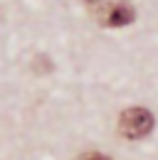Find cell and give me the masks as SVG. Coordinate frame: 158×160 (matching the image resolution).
I'll return each instance as SVG.
<instances>
[{"label": "cell", "mask_w": 158, "mask_h": 160, "mask_svg": "<svg viewBox=\"0 0 158 160\" xmlns=\"http://www.w3.org/2000/svg\"><path fill=\"white\" fill-rule=\"evenodd\" d=\"M151 131H153V113L148 108H141V106L126 108L121 113V118H118V133L124 138L141 140V138H146Z\"/></svg>", "instance_id": "1"}, {"label": "cell", "mask_w": 158, "mask_h": 160, "mask_svg": "<svg viewBox=\"0 0 158 160\" xmlns=\"http://www.w3.org/2000/svg\"><path fill=\"white\" fill-rule=\"evenodd\" d=\"M134 20H136V12H134V8L129 2H114L106 10V15L101 18L104 27H126V25H131Z\"/></svg>", "instance_id": "2"}, {"label": "cell", "mask_w": 158, "mask_h": 160, "mask_svg": "<svg viewBox=\"0 0 158 160\" xmlns=\"http://www.w3.org/2000/svg\"><path fill=\"white\" fill-rule=\"evenodd\" d=\"M84 2H87V5H92V8H101L106 0H84Z\"/></svg>", "instance_id": "4"}, {"label": "cell", "mask_w": 158, "mask_h": 160, "mask_svg": "<svg viewBox=\"0 0 158 160\" xmlns=\"http://www.w3.org/2000/svg\"><path fill=\"white\" fill-rule=\"evenodd\" d=\"M77 160H111V158H106V155H101V153H84V155H79Z\"/></svg>", "instance_id": "3"}]
</instances>
